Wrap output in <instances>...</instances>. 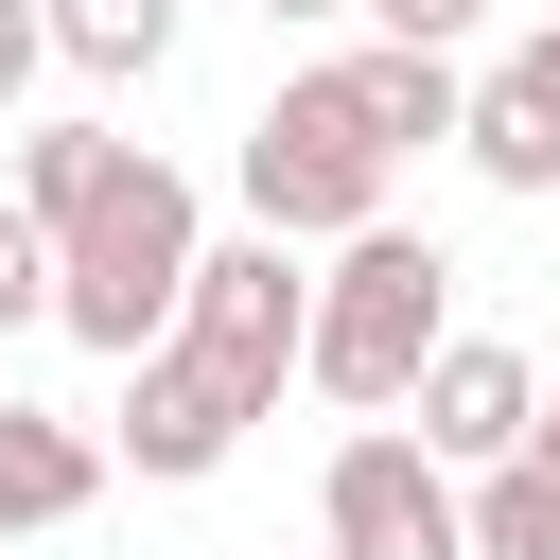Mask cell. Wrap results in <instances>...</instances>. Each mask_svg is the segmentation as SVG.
<instances>
[{
	"mask_svg": "<svg viewBox=\"0 0 560 560\" xmlns=\"http://www.w3.org/2000/svg\"><path fill=\"white\" fill-rule=\"evenodd\" d=\"M438 350H455V262H438V228H368V245L315 262V402L402 420Z\"/></svg>",
	"mask_w": 560,
	"mask_h": 560,
	"instance_id": "obj_2",
	"label": "cell"
},
{
	"mask_svg": "<svg viewBox=\"0 0 560 560\" xmlns=\"http://www.w3.org/2000/svg\"><path fill=\"white\" fill-rule=\"evenodd\" d=\"M122 175H140V140H105V122H18V175H0V192H18V210L70 245V228H88Z\"/></svg>",
	"mask_w": 560,
	"mask_h": 560,
	"instance_id": "obj_9",
	"label": "cell"
},
{
	"mask_svg": "<svg viewBox=\"0 0 560 560\" xmlns=\"http://www.w3.org/2000/svg\"><path fill=\"white\" fill-rule=\"evenodd\" d=\"M35 70H52V0H0V105H18Z\"/></svg>",
	"mask_w": 560,
	"mask_h": 560,
	"instance_id": "obj_15",
	"label": "cell"
},
{
	"mask_svg": "<svg viewBox=\"0 0 560 560\" xmlns=\"http://www.w3.org/2000/svg\"><path fill=\"white\" fill-rule=\"evenodd\" d=\"M385 122L350 105V70H280V105L245 122V228H280V245H368V228H402L385 210Z\"/></svg>",
	"mask_w": 560,
	"mask_h": 560,
	"instance_id": "obj_3",
	"label": "cell"
},
{
	"mask_svg": "<svg viewBox=\"0 0 560 560\" xmlns=\"http://www.w3.org/2000/svg\"><path fill=\"white\" fill-rule=\"evenodd\" d=\"M52 298H70V245H52V228H35L18 192H0V332H35Z\"/></svg>",
	"mask_w": 560,
	"mask_h": 560,
	"instance_id": "obj_13",
	"label": "cell"
},
{
	"mask_svg": "<svg viewBox=\"0 0 560 560\" xmlns=\"http://www.w3.org/2000/svg\"><path fill=\"white\" fill-rule=\"evenodd\" d=\"M525 455H542V472H560V385H542V438H525Z\"/></svg>",
	"mask_w": 560,
	"mask_h": 560,
	"instance_id": "obj_16",
	"label": "cell"
},
{
	"mask_svg": "<svg viewBox=\"0 0 560 560\" xmlns=\"http://www.w3.org/2000/svg\"><path fill=\"white\" fill-rule=\"evenodd\" d=\"M88 490H105V438H88V420H52V402H0V542L70 525Z\"/></svg>",
	"mask_w": 560,
	"mask_h": 560,
	"instance_id": "obj_8",
	"label": "cell"
},
{
	"mask_svg": "<svg viewBox=\"0 0 560 560\" xmlns=\"http://www.w3.org/2000/svg\"><path fill=\"white\" fill-rule=\"evenodd\" d=\"M402 438H420L438 472H508V455L542 438V368H525L508 332H455V350L420 368V402H402Z\"/></svg>",
	"mask_w": 560,
	"mask_h": 560,
	"instance_id": "obj_6",
	"label": "cell"
},
{
	"mask_svg": "<svg viewBox=\"0 0 560 560\" xmlns=\"http://www.w3.org/2000/svg\"><path fill=\"white\" fill-rule=\"evenodd\" d=\"M192 280H210L192 175H175V158H140V175L70 228V298H52V332H70V350H105V368H158V350H175V315H192Z\"/></svg>",
	"mask_w": 560,
	"mask_h": 560,
	"instance_id": "obj_1",
	"label": "cell"
},
{
	"mask_svg": "<svg viewBox=\"0 0 560 560\" xmlns=\"http://www.w3.org/2000/svg\"><path fill=\"white\" fill-rule=\"evenodd\" d=\"M175 350L262 420L280 385H315V262L280 245V228H245V245H210V280H192V315H175Z\"/></svg>",
	"mask_w": 560,
	"mask_h": 560,
	"instance_id": "obj_4",
	"label": "cell"
},
{
	"mask_svg": "<svg viewBox=\"0 0 560 560\" xmlns=\"http://www.w3.org/2000/svg\"><path fill=\"white\" fill-rule=\"evenodd\" d=\"M262 18H368V0H262Z\"/></svg>",
	"mask_w": 560,
	"mask_h": 560,
	"instance_id": "obj_17",
	"label": "cell"
},
{
	"mask_svg": "<svg viewBox=\"0 0 560 560\" xmlns=\"http://www.w3.org/2000/svg\"><path fill=\"white\" fill-rule=\"evenodd\" d=\"M472 560H560V472H542V455L472 472Z\"/></svg>",
	"mask_w": 560,
	"mask_h": 560,
	"instance_id": "obj_12",
	"label": "cell"
},
{
	"mask_svg": "<svg viewBox=\"0 0 560 560\" xmlns=\"http://www.w3.org/2000/svg\"><path fill=\"white\" fill-rule=\"evenodd\" d=\"M472 18H490V0H368V35H385V52H455Z\"/></svg>",
	"mask_w": 560,
	"mask_h": 560,
	"instance_id": "obj_14",
	"label": "cell"
},
{
	"mask_svg": "<svg viewBox=\"0 0 560 560\" xmlns=\"http://www.w3.org/2000/svg\"><path fill=\"white\" fill-rule=\"evenodd\" d=\"M332 70H350V105L385 122V158H420V140H472V88H455V52H385V35H368V52H332Z\"/></svg>",
	"mask_w": 560,
	"mask_h": 560,
	"instance_id": "obj_10",
	"label": "cell"
},
{
	"mask_svg": "<svg viewBox=\"0 0 560 560\" xmlns=\"http://www.w3.org/2000/svg\"><path fill=\"white\" fill-rule=\"evenodd\" d=\"M175 52V0H52V70H88V88H140Z\"/></svg>",
	"mask_w": 560,
	"mask_h": 560,
	"instance_id": "obj_11",
	"label": "cell"
},
{
	"mask_svg": "<svg viewBox=\"0 0 560 560\" xmlns=\"http://www.w3.org/2000/svg\"><path fill=\"white\" fill-rule=\"evenodd\" d=\"M105 455H122V472H158V490H192V472H228V455H245V402H228L192 350H158V368H122Z\"/></svg>",
	"mask_w": 560,
	"mask_h": 560,
	"instance_id": "obj_7",
	"label": "cell"
},
{
	"mask_svg": "<svg viewBox=\"0 0 560 560\" xmlns=\"http://www.w3.org/2000/svg\"><path fill=\"white\" fill-rule=\"evenodd\" d=\"M315 560H472V472H438L402 420L332 438V472H315Z\"/></svg>",
	"mask_w": 560,
	"mask_h": 560,
	"instance_id": "obj_5",
	"label": "cell"
}]
</instances>
